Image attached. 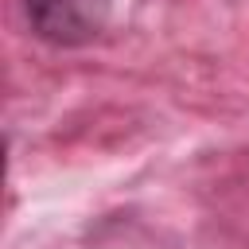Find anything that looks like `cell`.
Masks as SVG:
<instances>
[{
    "label": "cell",
    "mask_w": 249,
    "mask_h": 249,
    "mask_svg": "<svg viewBox=\"0 0 249 249\" xmlns=\"http://www.w3.org/2000/svg\"><path fill=\"white\" fill-rule=\"evenodd\" d=\"M23 12L43 43L82 47L105 31L113 0H23Z\"/></svg>",
    "instance_id": "cell-1"
}]
</instances>
